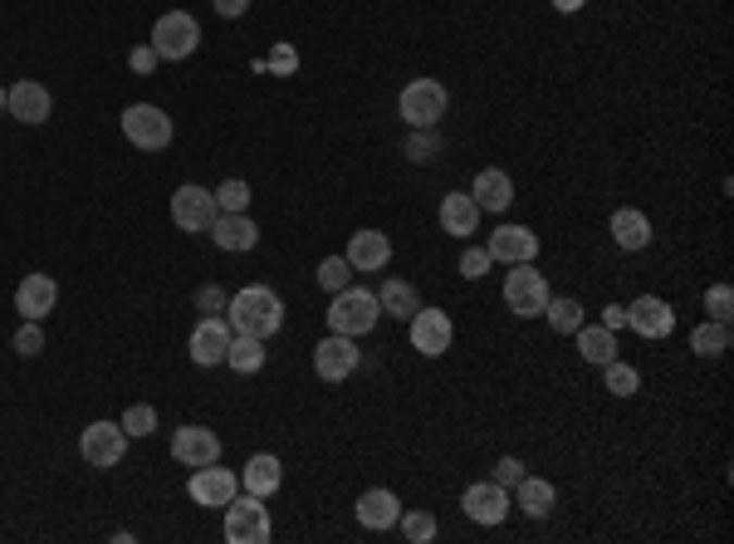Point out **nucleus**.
Listing matches in <instances>:
<instances>
[{
    "instance_id": "18",
    "label": "nucleus",
    "mask_w": 734,
    "mask_h": 544,
    "mask_svg": "<svg viewBox=\"0 0 734 544\" xmlns=\"http://www.w3.org/2000/svg\"><path fill=\"white\" fill-rule=\"evenodd\" d=\"M172 456L182 466H211V461H221V436L211 432V426H176L172 432Z\"/></svg>"
},
{
    "instance_id": "43",
    "label": "nucleus",
    "mask_w": 734,
    "mask_h": 544,
    "mask_svg": "<svg viewBox=\"0 0 734 544\" xmlns=\"http://www.w3.org/2000/svg\"><path fill=\"white\" fill-rule=\"evenodd\" d=\"M196 309H201V314H225V289L221 285H201L196 289Z\"/></svg>"
},
{
    "instance_id": "32",
    "label": "nucleus",
    "mask_w": 734,
    "mask_h": 544,
    "mask_svg": "<svg viewBox=\"0 0 734 544\" xmlns=\"http://www.w3.org/2000/svg\"><path fill=\"white\" fill-rule=\"evenodd\" d=\"M544 319H548V329H553V334H573L577 324H583V305H577V299H568V295H548V305H544Z\"/></svg>"
},
{
    "instance_id": "48",
    "label": "nucleus",
    "mask_w": 734,
    "mask_h": 544,
    "mask_svg": "<svg viewBox=\"0 0 734 544\" xmlns=\"http://www.w3.org/2000/svg\"><path fill=\"white\" fill-rule=\"evenodd\" d=\"M583 5H587V0H553L558 15H573V11H583Z\"/></svg>"
},
{
    "instance_id": "36",
    "label": "nucleus",
    "mask_w": 734,
    "mask_h": 544,
    "mask_svg": "<svg viewBox=\"0 0 734 544\" xmlns=\"http://www.w3.org/2000/svg\"><path fill=\"white\" fill-rule=\"evenodd\" d=\"M123 432L133 436V442H137V436H152V432H157V407L133 403V407L123 412Z\"/></svg>"
},
{
    "instance_id": "22",
    "label": "nucleus",
    "mask_w": 734,
    "mask_h": 544,
    "mask_svg": "<svg viewBox=\"0 0 734 544\" xmlns=\"http://www.w3.org/2000/svg\"><path fill=\"white\" fill-rule=\"evenodd\" d=\"M348 265L362 270V275H372V270H387L391 265V240L382 236V231H352L348 240Z\"/></svg>"
},
{
    "instance_id": "16",
    "label": "nucleus",
    "mask_w": 734,
    "mask_h": 544,
    "mask_svg": "<svg viewBox=\"0 0 734 544\" xmlns=\"http://www.w3.org/2000/svg\"><path fill=\"white\" fill-rule=\"evenodd\" d=\"M626 329L642 338H665L675 329V309L665 305L661 295H636L632 305H626Z\"/></svg>"
},
{
    "instance_id": "38",
    "label": "nucleus",
    "mask_w": 734,
    "mask_h": 544,
    "mask_svg": "<svg viewBox=\"0 0 734 544\" xmlns=\"http://www.w3.org/2000/svg\"><path fill=\"white\" fill-rule=\"evenodd\" d=\"M401 152H407L411 162H431V158H436V152H440V138H436V128H411V138H407V148H401Z\"/></svg>"
},
{
    "instance_id": "3",
    "label": "nucleus",
    "mask_w": 734,
    "mask_h": 544,
    "mask_svg": "<svg viewBox=\"0 0 734 544\" xmlns=\"http://www.w3.org/2000/svg\"><path fill=\"white\" fill-rule=\"evenodd\" d=\"M147 45L157 50V60L182 64V60H191L196 45H201V25H196L191 11H166V15H157L152 40H147Z\"/></svg>"
},
{
    "instance_id": "49",
    "label": "nucleus",
    "mask_w": 734,
    "mask_h": 544,
    "mask_svg": "<svg viewBox=\"0 0 734 544\" xmlns=\"http://www.w3.org/2000/svg\"><path fill=\"white\" fill-rule=\"evenodd\" d=\"M0 109H5V89H0Z\"/></svg>"
},
{
    "instance_id": "7",
    "label": "nucleus",
    "mask_w": 734,
    "mask_h": 544,
    "mask_svg": "<svg viewBox=\"0 0 734 544\" xmlns=\"http://www.w3.org/2000/svg\"><path fill=\"white\" fill-rule=\"evenodd\" d=\"M505 305H509V314H519V319H538V314H544L548 280L534 270V260H524V265H509V275H505Z\"/></svg>"
},
{
    "instance_id": "5",
    "label": "nucleus",
    "mask_w": 734,
    "mask_h": 544,
    "mask_svg": "<svg viewBox=\"0 0 734 544\" xmlns=\"http://www.w3.org/2000/svg\"><path fill=\"white\" fill-rule=\"evenodd\" d=\"M274 524H270V510H264L260 495L240 491L231 505H225V540L231 544H270Z\"/></svg>"
},
{
    "instance_id": "47",
    "label": "nucleus",
    "mask_w": 734,
    "mask_h": 544,
    "mask_svg": "<svg viewBox=\"0 0 734 544\" xmlns=\"http://www.w3.org/2000/svg\"><path fill=\"white\" fill-rule=\"evenodd\" d=\"M602 329H612V334L617 329H626V305H607L602 309Z\"/></svg>"
},
{
    "instance_id": "27",
    "label": "nucleus",
    "mask_w": 734,
    "mask_h": 544,
    "mask_svg": "<svg viewBox=\"0 0 734 544\" xmlns=\"http://www.w3.org/2000/svg\"><path fill=\"white\" fill-rule=\"evenodd\" d=\"M573 338H577V354H583V363H593V368H602V363H612L617 358V334L612 329H602V324H577L573 329Z\"/></svg>"
},
{
    "instance_id": "12",
    "label": "nucleus",
    "mask_w": 734,
    "mask_h": 544,
    "mask_svg": "<svg viewBox=\"0 0 734 544\" xmlns=\"http://www.w3.org/2000/svg\"><path fill=\"white\" fill-rule=\"evenodd\" d=\"M407 324H411V348L426 358H440L450 348V338H456V324H450L446 309H416Z\"/></svg>"
},
{
    "instance_id": "35",
    "label": "nucleus",
    "mask_w": 734,
    "mask_h": 544,
    "mask_svg": "<svg viewBox=\"0 0 734 544\" xmlns=\"http://www.w3.org/2000/svg\"><path fill=\"white\" fill-rule=\"evenodd\" d=\"M319 285L328 289V295H338V289H348L352 285V265H348V256H328L319 265Z\"/></svg>"
},
{
    "instance_id": "9",
    "label": "nucleus",
    "mask_w": 734,
    "mask_h": 544,
    "mask_svg": "<svg viewBox=\"0 0 734 544\" xmlns=\"http://www.w3.org/2000/svg\"><path fill=\"white\" fill-rule=\"evenodd\" d=\"M215 217H221V207H215V191L196 187V182H186V187L172 191V221L186 231V236H206Z\"/></svg>"
},
{
    "instance_id": "28",
    "label": "nucleus",
    "mask_w": 734,
    "mask_h": 544,
    "mask_svg": "<svg viewBox=\"0 0 734 544\" xmlns=\"http://www.w3.org/2000/svg\"><path fill=\"white\" fill-rule=\"evenodd\" d=\"M514 500H519V510H524L528 520H544V515L558 505V491H553V481H544V475H528V471H524V481L514 485Z\"/></svg>"
},
{
    "instance_id": "21",
    "label": "nucleus",
    "mask_w": 734,
    "mask_h": 544,
    "mask_svg": "<svg viewBox=\"0 0 734 544\" xmlns=\"http://www.w3.org/2000/svg\"><path fill=\"white\" fill-rule=\"evenodd\" d=\"M352 515H358L362 530H391V524L401 520V500H397V491L377 485V491H362V495H358Z\"/></svg>"
},
{
    "instance_id": "13",
    "label": "nucleus",
    "mask_w": 734,
    "mask_h": 544,
    "mask_svg": "<svg viewBox=\"0 0 734 544\" xmlns=\"http://www.w3.org/2000/svg\"><path fill=\"white\" fill-rule=\"evenodd\" d=\"M231 324H225L221 314H206L201 324L191 329V363L196 368H215V363H225V354H231Z\"/></svg>"
},
{
    "instance_id": "24",
    "label": "nucleus",
    "mask_w": 734,
    "mask_h": 544,
    "mask_svg": "<svg viewBox=\"0 0 734 544\" xmlns=\"http://www.w3.org/2000/svg\"><path fill=\"white\" fill-rule=\"evenodd\" d=\"M279 481H284V466H279V456H270V452L250 456L245 471H240V491L260 495V500H270V495L279 491Z\"/></svg>"
},
{
    "instance_id": "42",
    "label": "nucleus",
    "mask_w": 734,
    "mask_h": 544,
    "mask_svg": "<svg viewBox=\"0 0 734 544\" xmlns=\"http://www.w3.org/2000/svg\"><path fill=\"white\" fill-rule=\"evenodd\" d=\"M264 64H270V70L274 74H279V79H289V74L294 70H299V50H294V45H274V50H270V60H264Z\"/></svg>"
},
{
    "instance_id": "11",
    "label": "nucleus",
    "mask_w": 734,
    "mask_h": 544,
    "mask_svg": "<svg viewBox=\"0 0 734 544\" xmlns=\"http://www.w3.org/2000/svg\"><path fill=\"white\" fill-rule=\"evenodd\" d=\"M460 510H465V520H475V524H499L509 515V485L470 481L465 495H460Z\"/></svg>"
},
{
    "instance_id": "34",
    "label": "nucleus",
    "mask_w": 734,
    "mask_h": 544,
    "mask_svg": "<svg viewBox=\"0 0 734 544\" xmlns=\"http://www.w3.org/2000/svg\"><path fill=\"white\" fill-rule=\"evenodd\" d=\"M397 524H401V534H407L411 544H431L440 534V524H436V515L431 510H401Z\"/></svg>"
},
{
    "instance_id": "8",
    "label": "nucleus",
    "mask_w": 734,
    "mask_h": 544,
    "mask_svg": "<svg viewBox=\"0 0 734 544\" xmlns=\"http://www.w3.org/2000/svg\"><path fill=\"white\" fill-rule=\"evenodd\" d=\"M127 442H133V436L123 432V422H88L84 432H78V456H84L94 471H108V466H117L127 456Z\"/></svg>"
},
{
    "instance_id": "37",
    "label": "nucleus",
    "mask_w": 734,
    "mask_h": 544,
    "mask_svg": "<svg viewBox=\"0 0 734 544\" xmlns=\"http://www.w3.org/2000/svg\"><path fill=\"white\" fill-rule=\"evenodd\" d=\"M215 207L221 211H250V182H240V177L221 182V187H215Z\"/></svg>"
},
{
    "instance_id": "46",
    "label": "nucleus",
    "mask_w": 734,
    "mask_h": 544,
    "mask_svg": "<svg viewBox=\"0 0 734 544\" xmlns=\"http://www.w3.org/2000/svg\"><path fill=\"white\" fill-rule=\"evenodd\" d=\"M215 5V15H221V21H240L245 11H250V0H211Z\"/></svg>"
},
{
    "instance_id": "1",
    "label": "nucleus",
    "mask_w": 734,
    "mask_h": 544,
    "mask_svg": "<svg viewBox=\"0 0 734 544\" xmlns=\"http://www.w3.org/2000/svg\"><path fill=\"white\" fill-rule=\"evenodd\" d=\"M225 324L231 334H250V338H270L284 324V299L270 285H245L225 299Z\"/></svg>"
},
{
    "instance_id": "14",
    "label": "nucleus",
    "mask_w": 734,
    "mask_h": 544,
    "mask_svg": "<svg viewBox=\"0 0 734 544\" xmlns=\"http://www.w3.org/2000/svg\"><path fill=\"white\" fill-rule=\"evenodd\" d=\"M313 373L323 383H343V378L358 373V344L348 334H328L319 348H313Z\"/></svg>"
},
{
    "instance_id": "6",
    "label": "nucleus",
    "mask_w": 734,
    "mask_h": 544,
    "mask_svg": "<svg viewBox=\"0 0 734 544\" xmlns=\"http://www.w3.org/2000/svg\"><path fill=\"white\" fill-rule=\"evenodd\" d=\"M123 138L133 143V148H142V152H162L166 143H172V119H166L157 103H127L123 109Z\"/></svg>"
},
{
    "instance_id": "29",
    "label": "nucleus",
    "mask_w": 734,
    "mask_h": 544,
    "mask_svg": "<svg viewBox=\"0 0 734 544\" xmlns=\"http://www.w3.org/2000/svg\"><path fill=\"white\" fill-rule=\"evenodd\" d=\"M377 309H382V314H391V319H411L421 309L416 285H411V280L387 275V280H382V289H377Z\"/></svg>"
},
{
    "instance_id": "31",
    "label": "nucleus",
    "mask_w": 734,
    "mask_h": 544,
    "mask_svg": "<svg viewBox=\"0 0 734 544\" xmlns=\"http://www.w3.org/2000/svg\"><path fill=\"white\" fill-rule=\"evenodd\" d=\"M225 363H231L235 373H260V368H264V338L235 334V338H231V354H225Z\"/></svg>"
},
{
    "instance_id": "44",
    "label": "nucleus",
    "mask_w": 734,
    "mask_h": 544,
    "mask_svg": "<svg viewBox=\"0 0 734 544\" xmlns=\"http://www.w3.org/2000/svg\"><path fill=\"white\" fill-rule=\"evenodd\" d=\"M495 481L499 485H519V481H524V461H519V456H499V461H495Z\"/></svg>"
},
{
    "instance_id": "30",
    "label": "nucleus",
    "mask_w": 734,
    "mask_h": 544,
    "mask_svg": "<svg viewBox=\"0 0 734 544\" xmlns=\"http://www.w3.org/2000/svg\"><path fill=\"white\" fill-rule=\"evenodd\" d=\"M730 344H734V334H730V324H720V319H705V324H695V334H691V354H700V358L730 354Z\"/></svg>"
},
{
    "instance_id": "10",
    "label": "nucleus",
    "mask_w": 734,
    "mask_h": 544,
    "mask_svg": "<svg viewBox=\"0 0 734 544\" xmlns=\"http://www.w3.org/2000/svg\"><path fill=\"white\" fill-rule=\"evenodd\" d=\"M186 495H191L196 505H211V510H225V505L240 495V475L235 471H225L221 461H211V466H196L191 471V481H186Z\"/></svg>"
},
{
    "instance_id": "26",
    "label": "nucleus",
    "mask_w": 734,
    "mask_h": 544,
    "mask_svg": "<svg viewBox=\"0 0 734 544\" xmlns=\"http://www.w3.org/2000/svg\"><path fill=\"white\" fill-rule=\"evenodd\" d=\"M612 240L626 250V256L651 246V221H646V211H636V207L612 211Z\"/></svg>"
},
{
    "instance_id": "2",
    "label": "nucleus",
    "mask_w": 734,
    "mask_h": 544,
    "mask_svg": "<svg viewBox=\"0 0 734 544\" xmlns=\"http://www.w3.org/2000/svg\"><path fill=\"white\" fill-rule=\"evenodd\" d=\"M323 319H328L333 334L362 338V334H372V329H377L382 309H377V295H372V289L348 285V289H338V295H333V305H328V314H323Z\"/></svg>"
},
{
    "instance_id": "20",
    "label": "nucleus",
    "mask_w": 734,
    "mask_h": 544,
    "mask_svg": "<svg viewBox=\"0 0 734 544\" xmlns=\"http://www.w3.org/2000/svg\"><path fill=\"white\" fill-rule=\"evenodd\" d=\"M485 250H489V260H505V265H524V260H534L538 256V236L528 226H499L495 236L485 240Z\"/></svg>"
},
{
    "instance_id": "23",
    "label": "nucleus",
    "mask_w": 734,
    "mask_h": 544,
    "mask_svg": "<svg viewBox=\"0 0 734 544\" xmlns=\"http://www.w3.org/2000/svg\"><path fill=\"white\" fill-rule=\"evenodd\" d=\"M475 226H480L475 197H470V191H446V197H440V231H446V236L470 240L475 236Z\"/></svg>"
},
{
    "instance_id": "19",
    "label": "nucleus",
    "mask_w": 734,
    "mask_h": 544,
    "mask_svg": "<svg viewBox=\"0 0 734 544\" xmlns=\"http://www.w3.org/2000/svg\"><path fill=\"white\" fill-rule=\"evenodd\" d=\"M206 236H211L221 250H235V256H245V250L260 246V226H254L245 211H221V217L211 221V231H206Z\"/></svg>"
},
{
    "instance_id": "25",
    "label": "nucleus",
    "mask_w": 734,
    "mask_h": 544,
    "mask_svg": "<svg viewBox=\"0 0 734 544\" xmlns=\"http://www.w3.org/2000/svg\"><path fill=\"white\" fill-rule=\"evenodd\" d=\"M470 197H475L480 211H509V201H514V182H509L505 168H485L475 177V187H470Z\"/></svg>"
},
{
    "instance_id": "41",
    "label": "nucleus",
    "mask_w": 734,
    "mask_h": 544,
    "mask_svg": "<svg viewBox=\"0 0 734 544\" xmlns=\"http://www.w3.org/2000/svg\"><path fill=\"white\" fill-rule=\"evenodd\" d=\"M489 265H495V260H489L485 246H465V250H460V275H465V280L489 275Z\"/></svg>"
},
{
    "instance_id": "33",
    "label": "nucleus",
    "mask_w": 734,
    "mask_h": 544,
    "mask_svg": "<svg viewBox=\"0 0 734 544\" xmlns=\"http://www.w3.org/2000/svg\"><path fill=\"white\" fill-rule=\"evenodd\" d=\"M602 383L612 397H636L642 393V373H636L632 363H622V358H612V363H602Z\"/></svg>"
},
{
    "instance_id": "17",
    "label": "nucleus",
    "mask_w": 734,
    "mask_h": 544,
    "mask_svg": "<svg viewBox=\"0 0 734 544\" xmlns=\"http://www.w3.org/2000/svg\"><path fill=\"white\" fill-rule=\"evenodd\" d=\"M54 305H59L54 275L35 270V275L20 280V289H15V314H20V319H35V324H45V314H54Z\"/></svg>"
},
{
    "instance_id": "40",
    "label": "nucleus",
    "mask_w": 734,
    "mask_h": 544,
    "mask_svg": "<svg viewBox=\"0 0 734 544\" xmlns=\"http://www.w3.org/2000/svg\"><path fill=\"white\" fill-rule=\"evenodd\" d=\"M15 354H20V358H39V354H45V329H39L35 319H25V324H20Z\"/></svg>"
},
{
    "instance_id": "39",
    "label": "nucleus",
    "mask_w": 734,
    "mask_h": 544,
    "mask_svg": "<svg viewBox=\"0 0 734 544\" xmlns=\"http://www.w3.org/2000/svg\"><path fill=\"white\" fill-rule=\"evenodd\" d=\"M705 314L720 319V324H730V319H734V289L730 285H710V289H705Z\"/></svg>"
},
{
    "instance_id": "45",
    "label": "nucleus",
    "mask_w": 734,
    "mask_h": 544,
    "mask_svg": "<svg viewBox=\"0 0 734 544\" xmlns=\"http://www.w3.org/2000/svg\"><path fill=\"white\" fill-rule=\"evenodd\" d=\"M127 64H133V74H152L157 70V50H152V45H142V50L127 54Z\"/></svg>"
},
{
    "instance_id": "15",
    "label": "nucleus",
    "mask_w": 734,
    "mask_h": 544,
    "mask_svg": "<svg viewBox=\"0 0 734 544\" xmlns=\"http://www.w3.org/2000/svg\"><path fill=\"white\" fill-rule=\"evenodd\" d=\"M5 113L15 123H49V113H54V99H49V89L39 79H20V84H10L5 89Z\"/></svg>"
},
{
    "instance_id": "4",
    "label": "nucleus",
    "mask_w": 734,
    "mask_h": 544,
    "mask_svg": "<svg viewBox=\"0 0 734 544\" xmlns=\"http://www.w3.org/2000/svg\"><path fill=\"white\" fill-rule=\"evenodd\" d=\"M446 103H450V94L440 79H411L397 99V113L407 128H436L446 119Z\"/></svg>"
}]
</instances>
